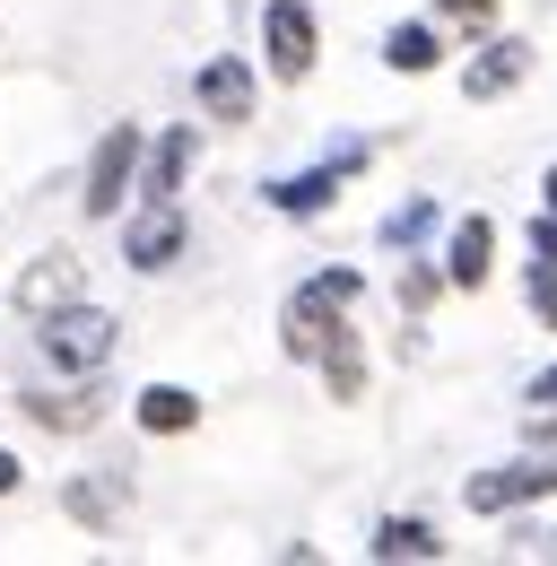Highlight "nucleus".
Here are the masks:
<instances>
[{"mask_svg": "<svg viewBox=\"0 0 557 566\" xmlns=\"http://www.w3.org/2000/svg\"><path fill=\"white\" fill-rule=\"evenodd\" d=\"M357 271H323V280H305L287 296V357H314L323 375H332V401H357L366 392V357L348 340V305H357Z\"/></svg>", "mask_w": 557, "mask_h": 566, "instance_id": "nucleus-1", "label": "nucleus"}, {"mask_svg": "<svg viewBox=\"0 0 557 566\" xmlns=\"http://www.w3.org/2000/svg\"><path fill=\"white\" fill-rule=\"evenodd\" d=\"M44 357H53L62 375H96V366L114 357V323H105L96 305H62V314H44Z\"/></svg>", "mask_w": 557, "mask_h": 566, "instance_id": "nucleus-2", "label": "nucleus"}, {"mask_svg": "<svg viewBox=\"0 0 557 566\" xmlns=\"http://www.w3.org/2000/svg\"><path fill=\"white\" fill-rule=\"evenodd\" d=\"M132 166H139V132L132 123H114L105 140H96V157H87V218H114L123 210V192H132Z\"/></svg>", "mask_w": 557, "mask_h": 566, "instance_id": "nucleus-3", "label": "nucleus"}, {"mask_svg": "<svg viewBox=\"0 0 557 566\" xmlns=\"http://www.w3.org/2000/svg\"><path fill=\"white\" fill-rule=\"evenodd\" d=\"M262 53H271L278 78L314 71V9H305V0H271V9H262Z\"/></svg>", "mask_w": 557, "mask_h": 566, "instance_id": "nucleus-4", "label": "nucleus"}, {"mask_svg": "<svg viewBox=\"0 0 557 566\" xmlns=\"http://www.w3.org/2000/svg\"><path fill=\"white\" fill-rule=\"evenodd\" d=\"M87 296V262H70V253H44L35 271H18V314H62V305H78Z\"/></svg>", "mask_w": 557, "mask_h": 566, "instance_id": "nucleus-5", "label": "nucleus"}, {"mask_svg": "<svg viewBox=\"0 0 557 566\" xmlns=\"http://www.w3.org/2000/svg\"><path fill=\"white\" fill-rule=\"evenodd\" d=\"M532 496H557V462H505V471H480V480H471V514H505V505H532Z\"/></svg>", "mask_w": 557, "mask_h": 566, "instance_id": "nucleus-6", "label": "nucleus"}, {"mask_svg": "<svg viewBox=\"0 0 557 566\" xmlns=\"http://www.w3.org/2000/svg\"><path fill=\"white\" fill-rule=\"evenodd\" d=\"M357 157H366V148H340L332 166H314V175H287V184H271V201H278L287 218H314V210H332V192H340V175L357 166Z\"/></svg>", "mask_w": 557, "mask_h": 566, "instance_id": "nucleus-7", "label": "nucleus"}, {"mask_svg": "<svg viewBox=\"0 0 557 566\" xmlns=\"http://www.w3.org/2000/svg\"><path fill=\"white\" fill-rule=\"evenodd\" d=\"M123 253H132L139 271H166V262L183 253V218H175V201H148V218H132V235H123Z\"/></svg>", "mask_w": 557, "mask_h": 566, "instance_id": "nucleus-8", "label": "nucleus"}, {"mask_svg": "<svg viewBox=\"0 0 557 566\" xmlns=\"http://www.w3.org/2000/svg\"><path fill=\"white\" fill-rule=\"evenodd\" d=\"M201 105L218 114V123H244V114H253V71H244V62H209L201 71Z\"/></svg>", "mask_w": 557, "mask_h": 566, "instance_id": "nucleus-9", "label": "nucleus"}, {"mask_svg": "<svg viewBox=\"0 0 557 566\" xmlns=\"http://www.w3.org/2000/svg\"><path fill=\"white\" fill-rule=\"evenodd\" d=\"M487 253H496V227H487V218H462V227H453V253H444V280L480 287L487 280Z\"/></svg>", "mask_w": 557, "mask_h": 566, "instance_id": "nucleus-10", "label": "nucleus"}, {"mask_svg": "<svg viewBox=\"0 0 557 566\" xmlns=\"http://www.w3.org/2000/svg\"><path fill=\"white\" fill-rule=\"evenodd\" d=\"M27 410H35V427H96L105 419V392H96V384H87V392H27Z\"/></svg>", "mask_w": 557, "mask_h": 566, "instance_id": "nucleus-11", "label": "nucleus"}, {"mask_svg": "<svg viewBox=\"0 0 557 566\" xmlns=\"http://www.w3.org/2000/svg\"><path fill=\"white\" fill-rule=\"evenodd\" d=\"M192 419H201V401H192L183 384H148V392H139V427H148V436H183Z\"/></svg>", "mask_w": 557, "mask_h": 566, "instance_id": "nucleus-12", "label": "nucleus"}, {"mask_svg": "<svg viewBox=\"0 0 557 566\" xmlns=\"http://www.w3.org/2000/svg\"><path fill=\"white\" fill-rule=\"evenodd\" d=\"M523 71H532V62H523V44H487L480 62H471V78H462V87H471V96L487 105V96H505V87H514Z\"/></svg>", "mask_w": 557, "mask_h": 566, "instance_id": "nucleus-13", "label": "nucleus"}, {"mask_svg": "<svg viewBox=\"0 0 557 566\" xmlns=\"http://www.w3.org/2000/svg\"><path fill=\"white\" fill-rule=\"evenodd\" d=\"M183 166H192V132H166V140H157V157H148V201H175Z\"/></svg>", "mask_w": 557, "mask_h": 566, "instance_id": "nucleus-14", "label": "nucleus"}, {"mask_svg": "<svg viewBox=\"0 0 557 566\" xmlns=\"http://www.w3.org/2000/svg\"><path fill=\"white\" fill-rule=\"evenodd\" d=\"M435 549H444V541H435L427 523H410V514H392V523L375 532V558H435Z\"/></svg>", "mask_w": 557, "mask_h": 566, "instance_id": "nucleus-15", "label": "nucleus"}, {"mask_svg": "<svg viewBox=\"0 0 557 566\" xmlns=\"http://www.w3.org/2000/svg\"><path fill=\"white\" fill-rule=\"evenodd\" d=\"M435 53H444L435 27H392V35H383V62H392V71H435Z\"/></svg>", "mask_w": 557, "mask_h": 566, "instance_id": "nucleus-16", "label": "nucleus"}, {"mask_svg": "<svg viewBox=\"0 0 557 566\" xmlns=\"http://www.w3.org/2000/svg\"><path fill=\"white\" fill-rule=\"evenodd\" d=\"M532 314L557 323V262H549V253H540V271H532Z\"/></svg>", "mask_w": 557, "mask_h": 566, "instance_id": "nucleus-17", "label": "nucleus"}, {"mask_svg": "<svg viewBox=\"0 0 557 566\" xmlns=\"http://www.w3.org/2000/svg\"><path fill=\"white\" fill-rule=\"evenodd\" d=\"M70 514H87V523H105V514H114V489H70Z\"/></svg>", "mask_w": 557, "mask_h": 566, "instance_id": "nucleus-18", "label": "nucleus"}, {"mask_svg": "<svg viewBox=\"0 0 557 566\" xmlns=\"http://www.w3.org/2000/svg\"><path fill=\"white\" fill-rule=\"evenodd\" d=\"M418 227H427V201H410V210H401V218H392V227H383V235H392V244H410V235H418Z\"/></svg>", "mask_w": 557, "mask_h": 566, "instance_id": "nucleus-19", "label": "nucleus"}, {"mask_svg": "<svg viewBox=\"0 0 557 566\" xmlns=\"http://www.w3.org/2000/svg\"><path fill=\"white\" fill-rule=\"evenodd\" d=\"M532 253H549V262H557V210L540 218V227H532Z\"/></svg>", "mask_w": 557, "mask_h": 566, "instance_id": "nucleus-20", "label": "nucleus"}, {"mask_svg": "<svg viewBox=\"0 0 557 566\" xmlns=\"http://www.w3.org/2000/svg\"><path fill=\"white\" fill-rule=\"evenodd\" d=\"M532 410H557V366L540 375V384H532Z\"/></svg>", "mask_w": 557, "mask_h": 566, "instance_id": "nucleus-21", "label": "nucleus"}, {"mask_svg": "<svg viewBox=\"0 0 557 566\" xmlns=\"http://www.w3.org/2000/svg\"><path fill=\"white\" fill-rule=\"evenodd\" d=\"M444 18H471V27H480V18H487V0H444Z\"/></svg>", "mask_w": 557, "mask_h": 566, "instance_id": "nucleus-22", "label": "nucleus"}, {"mask_svg": "<svg viewBox=\"0 0 557 566\" xmlns=\"http://www.w3.org/2000/svg\"><path fill=\"white\" fill-rule=\"evenodd\" d=\"M9 489H18V462H9V453H0V496H9Z\"/></svg>", "mask_w": 557, "mask_h": 566, "instance_id": "nucleus-23", "label": "nucleus"}, {"mask_svg": "<svg viewBox=\"0 0 557 566\" xmlns=\"http://www.w3.org/2000/svg\"><path fill=\"white\" fill-rule=\"evenodd\" d=\"M549 210H557V166H549Z\"/></svg>", "mask_w": 557, "mask_h": 566, "instance_id": "nucleus-24", "label": "nucleus"}, {"mask_svg": "<svg viewBox=\"0 0 557 566\" xmlns=\"http://www.w3.org/2000/svg\"><path fill=\"white\" fill-rule=\"evenodd\" d=\"M549 427H557V419H549Z\"/></svg>", "mask_w": 557, "mask_h": 566, "instance_id": "nucleus-25", "label": "nucleus"}]
</instances>
